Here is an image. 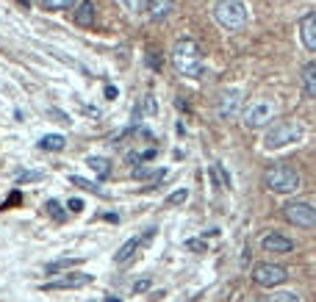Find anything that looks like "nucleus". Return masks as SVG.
I'll list each match as a JSON object with an SVG mask.
<instances>
[{
	"instance_id": "31",
	"label": "nucleus",
	"mask_w": 316,
	"mask_h": 302,
	"mask_svg": "<svg viewBox=\"0 0 316 302\" xmlns=\"http://www.w3.org/2000/svg\"><path fill=\"white\" fill-rule=\"evenodd\" d=\"M14 203H23V194H19V191H11V197L6 200L3 208H9V205H14Z\"/></svg>"
},
{
	"instance_id": "25",
	"label": "nucleus",
	"mask_w": 316,
	"mask_h": 302,
	"mask_svg": "<svg viewBox=\"0 0 316 302\" xmlns=\"http://www.w3.org/2000/svg\"><path fill=\"white\" fill-rule=\"evenodd\" d=\"M189 200V191L186 189H177V191H172V194L167 197V205H183Z\"/></svg>"
},
{
	"instance_id": "9",
	"label": "nucleus",
	"mask_w": 316,
	"mask_h": 302,
	"mask_svg": "<svg viewBox=\"0 0 316 302\" xmlns=\"http://www.w3.org/2000/svg\"><path fill=\"white\" fill-rule=\"evenodd\" d=\"M261 250L264 252H278V255H286V252L294 250V241L286 236H280V233H266L264 238H261Z\"/></svg>"
},
{
	"instance_id": "37",
	"label": "nucleus",
	"mask_w": 316,
	"mask_h": 302,
	"mask_svg": "<svg viewBox=\"0 0 316 302\" xmlns=\"http://www.w3.org/2000/svg\"><path fill=\"white\" fill-rule=\"evenodd\" d=\"M19 3H23V6H28V3H31V0H19Z\"/></svg>"
},
{
	"instance_id": "17",
	"label": "nucleus",
	"mask_w": 316,
	"mask_h": 302,
	"mask_svg": "<svg viewBox=\"0 0 316 302\" xmlns=\"http://www.w3.org/2000/svg\"><path fill=\"white\" fill-rule=\"evenodd\" d=\"M64 136H58V133H47L39 139V150H50V153H58V150H64Z\"/></svg>"
},
{
	"instance_id": "38",
	"label": "nucleus",
	"mask_w": 316,
	"mask_h": 302,
	"mask_svg": "<svg viewBox=\"0 0 316 302\" xmlns=\"http://www.w3.org/2000/svg\"><path fill=\"white\" fill-rule=\"evenodd\" d=\"M252 302H266V299H252Z\"/></svg>"
},
{
	"instance_id": "26",
	"label": "nucleus",
	"mask_w": 316,
	"mask_h": 302,
	"mask_svg": "<svg viewBox=\"0 0 316 302\" xmlns=\"http://www.w3.org/2000/svg\"><path fill=\"white\" fill-rule=\"evenodd\" d=\"M150 286H153V280H150V277H139L133 286H130V291H133V294H142V291H147Z\"/></svg>"
},
{
	"instance_id": "33",
	"label": "nucleus",
	"mask_w": 316,
	"mask_h": 302,
	"mask_svg": "<svg viewBox=\"0 0 316 302\" xmlns=\"http://www.w3.org/2000/svg\"><path fill=\"white\" fill-rule=\"evenodd\" d=\"M106 97H108V100L116 97V86H106Z\"/></svg>"
},
{
	"instance_id": "10",
	"label": "nucleus",
	"mask_w": 316,
	"mask_h": 302,
	"mask_svg": "<svg viewBox=\"0 0 316 302\" xmlns=\"http://www.w3.org/2000/svg\"><path fill=\"white\" fill-rule=\"evenodd\" d=\"M300 39L311 53H316V11H308L300 19Z\"/></svg>"
},
{
	"instance_id": "32",
	"label": "nucleus",
	"mask_w": 316,
	"mask_h": 302,
	"mask_svg": "<svg viewBox=\"0 0 316 302\" xmlns=\"http://www.w3.org/2000/svg\"><path fill=\"white\" fill-rule=\"evenodd\" d=\"M125 161L130 164V167H136V164L142 161V153H128V155H125Z\"/></svg>"
},
{
	"instance_id": "3",
	"label": "nucleus",
	"mask_w": 316,
	"mask_h": 302,
	"mask_svg": "<svg viewBox=\"0 0 316 302\" xmlns=\"http://www.w3.org/2000/svg\"><path fill=\"white\" fill-rule=\"evenodd\" d=\"M264 186L274 194H291L300 189V172L294 167H286V164H274L264 172Z\"/></svg>"
},
{
	"instance_id": "1",
	"label": "nucleus",
	"mask_w": 316,
	"mask_h": 302,
	"mask_svg": "<svg viewBox=\"0 0 316 302\" xmlns=\"http://www.w3.org/2000/svg\"><path fill=\"white\" fill-rule=\"evenodd\" d=\"M172 64L175 70L183 75V78H200L203 75V53H200V45L194 39L183 36L177 39L175 47H172Z\"/></svg>"
},
{
	"instance_id": "6",
	"label": "nucleus",
	"mask_w": 316,
	"mask_h": 302,
	"mask_svg": "<svg viewBox=\"0 0 316 302\" xmlns=\"http://www.w3.org/2000/svg\"><path fill=\"white\" fill-rule=\"evenodd\" d=\"M283 214L291 225L297 228H316V205L305 203V200H291L283 205Z\"/></svg>"
},
{
	"instance_id": "4",
	"label": "nucleus",
	"mask_w": 316,
	"mask_h": 302,
	"mask_svg": "<svg viewBox=\"0 0 316 302\" xmlns=\"http://www.w3.org/2000/svg\"><path fill=\"white\" fill-rule=\"evenodd\" d=\"M302 136H305V128L300 125V122L288 119V122H278L274 128H269V133L264 136V147L266 150H283L288 144L300 142Z\"/></svg>"
},
{
	"instance_id": "7",
	"label": "nucleus",
	"mask_w": 316,
	"mask_h": 302,
	"mask_svg": "<svg viewBox=\"0 0 316 302\" xmlns=\"http://www.w3.org/2000/svg\"><path fill=\"white\" fill-rule=\"evenodd\" d=\"M252 280H255L258 286H264V288H274V286L286 283L288 272L283 269V266H278V264H258L255 269H252Z\"/></svg>"
},
{
	"instance_id": "19",
	"label": "nucleus",
	"mask_w": 316,
	"mask_h": 302,
	"mask_svg": "<svg viewBox=\"0 0 316 302\" xmlns=\"http://www.w3.org/2000/svg\"><path fill=\"white\" fill-rule=\"evenodd\" d=\"M75 0H39V6H42L45 11H61V9H70Z\"/></svg>"
},
{
	"instance_id": "23",
	"label": "nucleus",
	"mask_w": 316,
	"mask_h": 302,
	"mask_svg": "<svg viewBox=\"0 0 316 302\" xmlns=\"http://www.w3.org/2000/svg\"><path fill=\"white\" fill-rule=\"evenodd\" d=\"M164 175H167V169H155V172H150V169H136V172H133V177H147L150 183H153V180H161Z\"/></svg>"
},
{
	"instance_id": "13",
	"label": "nucleus",
	"mask_w": 316,
	"mask_h": 302,
	"mask_svg": "<svg viewBox=\"0 0 316 302\" xmlns=\"http://www.w3.org/2000/svg\"><path fill=\"white\" fill-rule=\"evenodd\" d=\"M300 80H302V92H305V97H316V61L302 64Z\"/></svg>"
},
{
	"instance_id": "16",
	"label": "nucleus",
	"mask_w": 316,
	"mask_h": 302,
	"mask_svg": "<svg viewBox=\"0 0 316 302\" xmlns=\"http://www.w3.org/2000/svg\"><path fill=\"white\" fill-rule=\"evenodd\" d=\"M86 167L97 177H108V172H111V161L103 158V155H86Z\"/></svg>"
},
{
	"instance_id": "11",
	"label": "nucleus",
	"mask_w": 316,
	"mask_h": 302,
	"mask_svg": "<svg viewBox=\"0 0 316 302\" xmlns=\"http://www.w3.org/2000/svg\"><path fill=\"white\" fill-rule=\"evenodd\" d=\"M153 236H155V228H150L147 233H144V236H136V238H130V241H125V244L120 247V252L114 255V260H116V264H125V260H128V258H133V252L139 250V247H142L144 241H150Z\"/></svg>"
},
{
	"instance_id": "29",
	"label": "nucleus",
	"mask_w": 316,
	"mask_h": 302,
	"mask_svg": "<svg viewBox=\"0 0 316 302\" xmlns=\"http://www.w3.org/2000/svg\"><path fill=\"white\" fill-rule=\"evenodd\" d=\"M186 247H189V250H197V252H205V241H203V238H189Z\"/></svg>"
},
{
	"instance_id": "22",
	"label": "nucleus",
	"mask_w": 316,
	"mask_h": 302,
	"mask_svg": "<svg viewBox=\"0 0 316 302\" xmlns=\"http://www.w3.org/2000/svg\"><path fill=\"white\" fill-rule=\"evenodd\" d=\"M45 211H47V216H50V219H56V222H64V211H61V205H58L56 200L47 203Z\"/></svg>"
},
{
	"instance_id": "36",
	"label": "nucleus",
	"mask_w": 316,
	"mask_h": 302,
	"mask_svg": "<svg viewBox=\"0 0 316 302\" xmlns=\"http://www.w3.org/2000/svg\"><path fill=\"white\" fill-rule=\"evenodd\" d=\"M106 302H120V299H116V297H108V299H106Z\"/></svg>"
},
{
	"instance_id": "12",
	"label": "nucleus",
	"mask_w": 316,
	"mask_h": 302,
	"mask_svg": "<svg viewBox=\"0 0 316 302\" xmlns=\"http://www.w3.org/2000/svg\"><path fill=\"white\" fill-rule=\"evenodd\" d=\"M92 283V274H67L61 280H53V283H45V291H61V288H81Z\"/></svg>"
},
{
	"instance_id": "24",
	"label": "nucleus",
	"mask_w": 316,
	"mask_h": 302,
	"mask_svg": "<svg viewBox=\"0 0 316 302\" xmlns=\"http://www.w3.org/2000/svg\"><path fill=\"white\" fill-rule=\"evenodd\" d=\"M81 258H61V260H53L47 264V272H56V269H64V266H78Z\"/></svg>"
},
{
	"instance_id": "35",
	"label": "nucleus",
	"mask_w": 316,
	"mask_h": 302,
	"mask_svg": "<svg viewBox=\"0 0 316 302\" xmlns=\"http://www.w3.org/2000/svg\"><path fill=\"white\" fill-rule=\"evenodd\" d=\"M50 114H53V116H56V119H58V122H67V114H61V111H58V108H53V111H50Z\"/></svg>"
},
{
	"instance_id": "27",
	"label": "nucleus",
	"mask_w": 316,
	"mask_h": 302,
	"mask_svg": "<svg viewBox=\"0 0 316 302\" xmlns=\"http://www.w3.org/2000/svg\"><path fill=\"white\" fill-rule=\"evenodd\" d=\"M42 172H23V175H17V183L23 186V183H31V180H42Z\"/></svg>"
},
{
	"instance_id": "20",
	"label": "nucleus",
	"mask_w": 316,
	"mask_h": 302,
	"mask_svg": "<svg viewBox=\"0 0 316 302\" xmlns=\"http://www.w3.org/2000/svg\"><path fill=\"white\" fill-rule=\"evenodd\" d=\"M155 114H158L155 97H153V94H144V97H142V116H147V119H150V116H155Z\"/></svg>"
},
{
	"instance_id": "8",
	"label": "nucleus",
	"mask_w": 316,
	"mask_h": 302,
	"mask_svg": "<svg viewBox=\"0 0 316 302\" xmlns=\"http://www.w3.org/2000/svg\"><path fill=\"white\" fill-rule=\"evenodd\" d=\"M239 106H242V92L239 89H222V94H219V116L222 119H230V116H236Z\"/></svg>"
},
{
	"instance_id": "30",
	"label": "nucleus",
	"mask_w": 316,
	"mask_h": 302,
	"mask_svg": "<svg viewBox=\"0 0 316 302\" xmlns=\"http://www.w3.org/2000/svg\"><path fill=\"white\" fill-rule=\"evenodd\" d=\"M67 208H70L72 214H81V211H84V203H81L78 197H72V200H67Z\"/></svg>"
},
{
	"instance_id": "18",
	"label": "nucleus",
	"mask_w": 316,
	"mask_h": 302,
	"mask_svg": "<svg viewBox=\"0 0 316 302\" xmlns=\"http://www.w3.org/2000/svg\"><path fill=\"white\" fill-rule=\"evenodd\" d=\"M70 183H72V186H78V189H86V191H92V194L103 197V189L97 186V183L86 180V177H78V175H72V177H70Z\"/></svg>"
},
{
	"instance_id": "28",
	"label": "nucleus",
	"mask_w": 316,
	"mask_h": 302,
	"mask_svg": "<svg viewBox=\"0 0 316 302\" xmlns=\"http://www.w3.org/2000/svg\"><path fill=\"white\" fill-rule=\"evenodd\" d=\"M122 6H125L128 11H142L144 6H147V0H122Z\"/></svg>"
},
{
	"instance_id": "2",
	"label": "nucleus",
	"mask_w": 316,
	"mask_h": 302,
	"mask_svg": "<svg viewBox=\"0 0 316 302\" xmlns=\"http://www.w3.org/2000/svg\"><path fill=\"white\" fill-rule=\"evenodd\" d=\"M211 14L225 31H242L247 25V6L242 0H216L211 6Z\"/></svg>"
},
{
	"instance_id": "21",
	"label": "nucleus",
	"mask_w": 316,
	"mask_h": 302,
	"mask_svg": "<svg viewBox=\"0 0 316 302\" xmlns=\"http://www.w3.org/2000/svg\"><path fill=\"white\" fill-rule=\"evenodd\" d=\"M266 302H300V297L294 291H274L272 297H266Z\"/></svg>"
},
{
	"instance_id": "5",
	"label": "nucleus",
	"mask_w": 316,
	"mask_h": 302,
	"mask_svg": "<svg viewBox=\"0 0 316 302\" xmlns=\"http://www.w3.org/2000/svg\"><path fill=\"white\" fill-rule=\"evenodd\" d=\"M274 111H278V106H274L272 100H252L250 106L244 108L242 122H244L247 130H261L274 119Z\"/></svg>"
},
{
	"instance_id": "14",
	"label": "nucleus",
	"mask_w": 316,
	"mask_h": 302,
	"mask_svg": "<svg viewBox=\"0 0 316 302\" xmlns=\"http://www.w3.org/2000/svg\"><path fill=\"white\" fill-rule=\"evenodd\" d=\"M172 9H175V0H147V17L155 19V23L164 19V17H169Z\"/></svg>"
},
{
	"instance_id": "34",
	"label": "nucleus",
	"mask_w": 316,
	"mask_h": 302,
	"mask_svg": "<svg viewBox=\"0 0 316 302\" xmlns=\"http://www.w3.org/2000/svg\"><path fill=\"white\" fill-rule=\"evenodd\" d=\"M147 64H150V67H158V58H155V50H150V56H147Z\"/></svg>"
},
{
	"instance_id": "15",
	"label": "nucleus",
	"mask_w": 316,
	"mask_h": 302,
	"mask_svg": "<svg viewBox=\"0 0 316 302\" xmlns=\"http://www.w3.org/2000/svg\"><path fill=\"white\" fill-rule=\"evenodd\" d=\"M75 23L81 25V28H89V25L94 23V3L92 0H81L78 9H75Z\"/></svg>"
}]
</instances>
